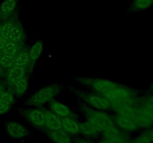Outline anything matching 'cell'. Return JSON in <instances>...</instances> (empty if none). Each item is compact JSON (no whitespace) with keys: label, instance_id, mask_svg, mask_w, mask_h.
<instances>
[{"label":"cell","instance_id":"obj_1","mask_svg":"<svg viewBox=\"0 0 153 143\" xmlns=\"http://www.w3.org/2000/svg\"><path fill=\"white\" fill-rule=\"evenodd\" d=\"M137 126L140 129H147L153 127V93L140 97L134 111V118Z\"/></svg>","mask_w":153,"mask_h":143},{"label":"cell","instance_id":"obj_2","mask_svg":"<svg viewBox=\"0 0 153 143\" xmlns=\"http://www.w3.org/2000/svg\"><path fill=\"white\" fill-rule=\"evenodd\" d=\"M81 110L84 113L87 120L95 125L102 133L110 127L115 125L114 119L108 113L103 110H96L85 103L81 105Z\"/></svg>","mask_w":153,"mask_h":143},{"label":"cell","instance_id":"obj_3","mask_svg":"<svg viewBox=\"0 0 153 143\" xmlns=\"http://www.w3.org/2000/svg\"><path fill=\"white\" fill-rule=\"evenodd\" d=\"M61 87L58 84H51L34 92L27 100V104L33 107H40L49 103L60 93Z\"/></svg>","mask_w":153,"mask_h":143},{"label":"cell","instance_id":"obj_4","mask_svg":"<svg viewBox=\"0 0 153 143\" xmlns=\"http://www.w3.org/2000/svg\"><path fill=\"white\" fill-rule=\"evenodd\" d=\"M79 96L84 101V103L92 108L99 110H111V104L108 99L105 98L104 95L101 94L93 92V93H83L80 92L79 94Z\"/></svg>","mask_w":153,"mask_h":143},{"label":"cell","instance_id":"obj_5","mask_svg":"<svg viewBox=\"0 0 153 143\" xmlns=\"http://www.w3.org/2000/svg\"><path fill=\"white\" fill-rule=\"evenodd\" d=\"M104 96L108 99L111 103H112L134 98L138 96V95L134 89L118 83L114 89L107 92L105 95H104Z\"/></svg>","mask_w":153,"mask_h":143},{"label":"cell","instance_id":"obj_6","mask_svg":"<svg viewBox=\"0 0 153 143\" xmlns=\"http://www.w3.org/2000/svg\"><path fill=\"white\" fill-rule=\"evenodd\" d=\"M24 117L27 121L36 128H44L45 125V110L39 107L28 109L22 113Z\"/></svg>","mask_w":153,"mask_h":143},{"label":"cell","instance_id":"obj_7","mask_svg":"<svg viewBox=\"0 0 153 143\" xmlns=\"http://www.w3.org/2000/svg\"><path fill=\"white\" fill-rule=\"evenodd\" d=\"M5 131L10 139L21 140L28 136V130L22 123L16 121H10L5 125Z\"/></svg>","mask_w":153,"mask_h":143},{"label":"cell","instance_id":"obj_8","mask_svg":"<svg viewBox=\"0 0 153 143\" xmlns=\"http://www.w3.org/2000/svg\"><path fill=\"white\" fill-rule=\"evenodd\" d=\"M118 83L112 80L104 78H92L90 86L97 93L104 95L107 92L114 89Z\"/></svg>","mask_w":153,"mask_h":143},{"label":"cell","instance_id":"obj_9","mask_svg":"<svg viewBox=\"0 0 153 143\" xmlns=\"http://www.w3.org/2000/svg\"><path fill=\"white\" fill-rule=\"evenodd\" d=\"M114 119V123L122 131L126 133H132L138 130L139 128L134 121L126 116L117 115Z\"/></svg>","mask_w":153,"mask_h":143},{"label":"cell","instance_id":"obj_10","mask_svg":"<svg viewBox=\"0 0 153 143\" xmlns=\"http://www.w3.org/2000/svg\"><path fill=\"white\" fill-rule=\"evenodd\" d=\"M49 110L53 112L55 114L59 116L60 118L64 117H75L76 118V115L73 113L71 109L64 104V103L58 101L52 100L49 102Z\"/></svg>","mask_w":153,"mask_h":143},{"label":"cell","instance_id":"obj_11","mask_svg":"<svg viewBox=\"0 0 153 143\" xmlns=\"http://www.w3.org/2000/svg\"><path fill=\"white\" fill-rule=\"evenodd\" d=\"M28 67L23 66H13L8 69L7 74V82L9 86H12L18 80L26 76Z\"/></svg>","mask_w":153,"mask_h":143},{"label":"cell","instance_id":"obj_12","mask_svg":"<svg viewBox=\"0 0 153 143\" xmlns=\"http://www.w3.org/2000/svg\"><path fill=\"white\" fill-rule=\"evenodd\" d=\"M45 125L44 129L46 130H55L62 129L61 118L51 111L50 110H45Z\"/></svg>","mask_w":153,"mask_h":143},{"label":"cell","instance_id":"obj_13","mask_svg":"<svg viewBox=\"0 0 153 143\" xmlns=\"http://www.w3.org/2000/svg\"><path fill=\"white\" fill-rule=\"evenodd\" d=\"M46 131L47 137L53 143H73L71 136L63 129Z\"/></svg>","mask_w":153,"mask_h":143},{"label":"cell","instance_id":"obj_14","mask_svg":"<svg viewBox=\"0 0 153 143\" xmlns=\"http://www.w3.org/2000/svg\"><path fill=\"white\" fill-rule=\"evenodd\" d=\"M62 129L70 136L79 134V122L75 117L61 118Z\"/></svg>","mask_w":153,"mask_h":143},{"label":"cell","instance_id":"obj_15","mask_svg":"<svg viewBox=\"0 0 153 143\" xmlns=\"http://www.w3.org/2000/svg\"><path fill=\"white\" fill-rule=\"evenodd\" d=\"M79 134L86 138H93L101 134L100 130L89 121L79 122Z\"/></svg>","mask_w":153,"mask_h":143},{"label":"cell","instance_id":"obj_16","mask_svg":"<svg viewBox=\"0 0 153 143\" xmlns=\"http://www.w3.org/2000/svg\"><path fill=\"white\" fill-rule=\"evenodd\" d=\"M31 66H32L41 57L43 52V43L42 40H37L28 49Z\"/></svg>","mask_w":153,"mask_h":143},{"label":"cell","instance_id":"obj_17","mask_svg":"<svg viewBox=\"0 0 153 143\" xmlns=\"http://www.w3.org/2000/svg\"><path fill=\"white\" fill-rule=\"evenodd\" d=\"M29 85V81L26 76L22 77L21 79L18 80L13 86V93L18 97L23 96L27 92Z\"/></svg>","mask_w":153,"mask_h":143},{"label":"cell","instance_id":"obj_18","mask_svg":"<svg viewBox=\"0 0 153 143\" xmlns=\"http://www.w3.org/2000/svg\"><path fill=\"white\" fill-rule=\"evenodd\" d=\"M153 7V0H133L130 9L131 11L140 12Z\"/></svg>","mask_w":153,"mask_h":143},{"label":"cell","instance_id":"obj_19","mask_svg":"<svg viewBox=\"0 0 153 143\" xmlns=\"http://www.w3.org/2000/svg\"><path fill=\"white\" fill-rule=\"evenodd\" d=\"M15 66H23L28 67L31 66L28 51L26 49H22L15 57Z\"/></svg>","mask_w":153,"mask_h":143},{"label":"cell","instance_id":"obj_20","mask_svg":"<svg viewBox=\"0 0 153 143\" xmlns=\"http://www.w3.org/2000/svg\"><path fill=\"white\" fill-rule=\"evenodd\" d=\"M24 33L22 28L19 25H15L9 36V41L14 42L18 44H22L24 40Z\"/></svg>","mask_w":153,"mask_h":143},{"label":"cell","instance_id":"obj_21","mask_svg":"<svg viewBox=\"0 0 153 143\" xmlns=\"http://www.w3.org/2000/svg\"><path fill=\"white\" fill-rule=\"evenodd\" d=\"M22 49L20 44H18L14 42L8 41L1 52L3 55H11V56L16 57Z\"/></svg>","mask_w":153,"mask_h":143},{"label":"cell","instance_id":"obj_22","mask_svg":"<svg viewBox=\"0 0 153 143\" xmlns=\"http://www.w3.org/2000/svg\"><path fill=\"white\" fill-rule=\"evenodd\" d=\"M16 0H4L0 5V13L4 15L13 13L16 8Z\"/></svg>","mask_w":153,"mask_h":143},{"label":"cell","instance_id":"obj_23","mask_svg":"<svg viewBox=\"0 0 153 143\" xmlns=\"http://www.w3.org/2000/svg\"><path fill=\"white\" fill-rule=\"evenodd\" d=\"M122 133V130L117 126L116 125L110 127L105 130L102 133L103 139H114L116 137H117L120 134Z\"/></svg>","mask_w":153,"mask_h":143},{"label":"cell","instance_id":"obj_24","mask_svg":"<svg viewBox=\"0 0 153 143\" xmlns=\"http://www.w3.org/2000/svg\"><path fill=\"white\" fill-rule=\"evenodd\" d=\"M15 64V57L11 55H3L0 56V66L2 69H10Z\"/></svg>","mask_w":153,"mask_h":143},{"label":"cell","instance_id":"obj_25","mask_svg":"<svg viewBox=\"0 0 153 143\" xmlns=\"http://www.w3.org/2000/svg\"><path fill=\"white\" fill-rule=\"evenodd\" d=\"M16 23L10 21H7L3 23H1V35L7 39L9 41V36H10V32L13 30V27L15 26Z\"/></svg>","mask_w":153,"mask_h":143},{"label":"cell","instance_id":"obj_26","mask_svg":"<svg viewBox=\"0 0 153 143\" xmlns=\"http://www.w3.org/2000/svg\"><path fill=\"white\" fill-rule=\"evenodd\" d=\"M14 94L6 89H4L0 95V101H2L10 106H11L14 103Z\"/></svg>","mask_w":153,"mask_h":143},{"label":"cell","instance_id":"obj_27","mask_svg":"<svg viewBox=\"0 0 153 143\" xmlns=\"http://www.w3.org/2000/svg\"><path fill=\"white\" fill-rule=\"evenodd\" d=\"M130 143H152V142L145 134L141 132L139 135L132 139Z\"/></svg>","mask_w":153,"mask_h":143},{"label":"cell","instance_id":"obj_28","mask_svg":"<svg viewBox=\"0 0 153 143\" xmlns=\"http://www.w3.org/2000/svg\"><path fill=\"white\" fill-rule=\"evenodd\" d=\"M10 107H11V106L2 102V101H0V116H1V115H4L6 113H7V112L9 111V110H10Z\"/></svg>","mask_w":153,"mask_h":143},{"label":"cell","instance_id":"obj_29","mask_svg":"<svg viewBox=\"0 0 153 143\" xmlns=\"http://www.w3.org/2000/svg\"><path fill=\"white\" fill-rule=\"evenodd\" d=\"M142 133L145 134L151 140L152 143H153V127L150 128H147V129H143L142 130Z\"/></svg>","mask_w":153,"mask_h":143},{"label":"cell","instance_id":"obj_30","mask_svg":"<svg viewBox=\"0 0 153 143\" xmlns=\"http://www.w3.org/2000/svg\"><path fill=\"white\" fill-rule=\"evenodd\" d=\"M8 42V40L6 39L5 37H4L3 36L0 35V52L2 51V49H4V47L5 46V45L7 44V43Z\"/></svg>","mask_w":153,"mask_h":143},{"label":"cell","instance_id":"obj_31","mask_svg":"<svg viewBox=\"0 0 153 143\" xmlns=\"http://www.w3.org/2000/svg\"><path fill=\"white\" fill-rule=\"evenodd\" d=\"M74 143H93V142H92L90 141V140L86 139L80 138V139H77L75 140Z\"/></svg>","mask_w":153,"mask_h":143},{"label":"cell","instance_id":"obj_32","mask_svg":"<svg viewBox=\"0 0 153 143\" xmlns=\"http://www.w3.org/2000/svg\"><path fill=\"white\" fill-rule=\"evenodd\" d=\"M98 143H115L113 140L111 139H103L100 140Z\"/></svg>","mask_w":153,"mask_h":143},{"label":"cell","instance_id":"obj_33","mask_svg":"<svg viewBox=\"0 0 153 143\" xmlns=\"http://www.w3.org/2000/svg\"><path fill=\"white\" fill-rule=\"evenodd\" d=\"M4 89H4V86H1V85H0V95H1V92H2L4 90Z\"/></svg>","mask_w":153,"mask_h":143},{"label":"cell","instance_id":"obj_34","mask_svg":"<svg viewBox=\"0 0 153 143\" xmlns=\"http://www.w3.org/2000/svg\"><path fill=\"white\" fill-rule=\"evenodd\" d=\"M150 91H151V92H152V93H153V81H152V84H151V86H150Z\"/></svg>","mask_w":153,"mask_h":143},{"label":"cell","instance_id":"obj_35","mask_svg":"<svg viewBox=\"0 0 153 143\" xmlns=\"http://www.w3.org/2000/svg\"><path fill=\"white\" fill-rule=\"evenodd\" d=\"M1 23L0 22V35H1Z\"/></svg>","mask_w":153,"mask_h":143},{"label":"cell","instance_id":"obj_36","mask_svg":"<svg viewBox=\"0 0 153 143\" xmlns=\"http://www.w3.org/2000/svg\"><path fill=\"white\" fill-rule=\"evenodd\" d=\"M1 72H2V67H1V66H0V74H1Z\"/></svg>","mask_w":153,"mask_h":143}]
</instances>
